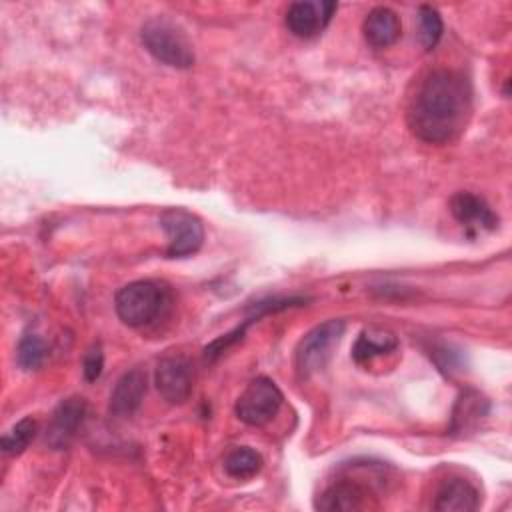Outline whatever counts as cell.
<instances>
[{
    "mask_svg": "<svg viewBox=\"0 0 512 512\" xmlns=\"http://www.w3.org/2000/svg\"><path fill=\"white\" fill-rule=\"evenodd\" d=\"M336 8H338L336 2H326V0L292 2L286 10L284 22L290 34H294L296 38L308 40L318 36L330 24Z\"/></svg>",
    "mask_w": 512,
    "mask_h": 512,
    "instance_id": "cell-7",
    "label": "cell"
},
{
    "mask_svg": "<svg viewBox=\"0 0 512 512\" xmlns=\"http://www.w3.org/2000/svg\"><path fill=\"white\" fill-rule=\"evenodd\" d=\"M146 394V372L140 368H132L124 372L118 382L112 388L110 394V414L118 418H128L132 416Z\"/></svg>",
    "mask_w": 512,
    "mask_h": 512,
    "instance_id": "cell-11",
    "label": "cell"
},
{
    "mask_svg": "<svg viewBox=\"0 0 512 512\" xmlns=\"http://www.w3.org/2000/svg\"><path fill=\"white\" fill-rule=\"evenodd\" d=\"M342 334H344V320L340 318H330L314 326L310 332H306L298 342L296 354H294L298 376L308 378L314 372L322 370L330 360L332 350L340 342Z\"/></svg>",
    "mask_w": 512,
    "mask_h": 512,
    "instance_id": "cell-4",
    "label": "cell"
},
{
    "mask_svg": "<svg viewBox=\"0 0 512 512\" xmlns=\"http://www.w3.org/2000/svg\"><path fill=\"white\" fill-rule=\"evenodd\" d=\"M144 48L162 64L186 70L194 64V50L188 38L168 20L152 18L140 28Z\"/></svg>",
    "mask_w": 512,
    "mask_h": 512,
    "instance_id": "cell-3",
    "label": "cell"
},
{
    "mask_svg": "<svg viewBox=\"0 0 512 512\" xmlns=\"http://www.w3.org/2000/svg\"><path fill=\"white\" fill-rule=\"evenodd\" d=\"M168 304V290L154 280H136L116 292L114 308L130 328L152 324Z\"/></svg>",
    "mask_w": 512,
    "mask_h": 512,
    "instance_id": "cell-2",
    "label": "cell"
},
{
    "mask_svg": "<svg viewBox=\"0 0 512 512\" xmlns=\"http://www.w3.org/2000/svg\"><path fill=\"white\" fill-rule=\"evenodd\" d=\"M362 32H364L366 42L372 48L380 50V48L392 46L400 38L402 24H400L398 14L392 8L376 6L366 14L364 24H362Z\"/></svg>",
    "mask_w": 512,
    "mask_h": 512,
    "instance_id": "cell-14",
    "label": "cell"
},
{
    "mask_svg": "<svg viewBox=\"0 0 512 512\" xmlns=\"http://www.w3.org/2000/svg\"><path fill=\"white\" fill-rule=\"evenodd\" d=\"M472 112L470 82L456 70L428 72L408 106V126L426 144H446L466 126Z\"/></svg>",
    "mask_w": 512,
    "mask_h": 512,
    "instance_id": "cell-1",
    "label": "cell"
},
{
    "mask_svg": "<svg viewBox=\"0 0 512 512\" xmlns=\"http://www.w3.org/2000/svg\"><path fill=\"white\" fill-rule=\"evenodd\" d=\"M480 506V494L476 486L460 476L446 478L434 496L432 508L438 512H472Z\"/></svg>",
    "mask_w": 512,
    "mask_h": 512,
    "instance_id": "cell-12",
    "label": "cell"
},
{
    "mask_svg": "<svg viewBox=\"0 0 512 512\" xmlns=\"http://www.w3.org/2000/svg\"><path fill=\"white\" fill-rule=\"evenodd\" d=\"M314 506L324 512H358L370 506L368 490L354 480H338L316 498Z\"/></svg>",
    "mask_w": 512,
    "mask_h": 512,
    "instance_id": "cell-10",
    "label": "cell"
},
{
    "mask_svg": "<svg viewBox=\"0 0 512 512\" xmlns=\"http://www.w3.org/2000/svg\"><path fill=\"white\" fill-rule=\"evenodd\" d=\"M158 224L168 236V258H186L200 250L204 242V226L196 214L184 208H168L160 214Z\"/></svg>",
    "mask_w": 512,
    "mask_h": 512,
    "instance_id": "cell-6",
    "label": "cell"
},
{
    "mask_svg": "<svg viewBox=\"0 0 512 512\" xmlns=\"http://www.w3.org/2000/svg\"><path fill=\"white\" fill-rule=\"evenodd\" d=\"M262 456L248 448V446H240V448H234L226 458H224V470L230 478H236V480H248L252 476H256L260 470H262Z\"/></svg>",
    "mask_w": 512,
    "mask_h": 512,
    "instance_id": "cell-16",
    "label": "cell"
},
{
    "mask_svg": "<svg viewBox=\"0 0 512 512\" xmlns=\"http://www.w3.org/2000/svg\"><path fill=\"white\" fill-rule=\"evenodd\" d=\"M282 400L284 396L276 382L266 376H258L238 396L234 412L248 426H264L278 414Z\"/></svg>",
    "mask_w": 512,
    "mask_h": 512,
    "instance_id": "cell-5",
    "label": "cell"
},
{
    "mask_svg": "<svg viewBox=\"0 0 512 512\" xmlns=\"http://www.w3.org/2000/svg\"><path fill=\"white\" fill-rule=\"evenodd\" d=\"M488 404L478 392H464L452 412V432H462L486 416Z\"/></svg>",
    "mask_w": 512,
    "mask_h": 512,
    "instance_id": "cell-17",
    "label": "cell"
},
{
    "mask_svg": "<svg viewBox=\"0 0 512 512\" xmlns=\"http://www.w3.org/2000/svg\"><path fill=\"white\" fill-rule=\"evenodd\" d=\"M418 24H420L418 32H420V44H422V48H424L426 52L434 50L436 44H438L440 38H442V30H444L442 18H440L438 10L432 8V6H426V4L420 6V10H418Z\"/></svg>",
    "mask_w": 512,
    "mask_h": 512,
    "instance_id": "cell-20",
    "label": "cell"
},
{
    "mask_svg": "<svg viewBox=\"0 0 512 512\" xmlns=\"http://www.w3.org/2000/svg\"><path fill=\"white\" fill-rule=\"evenodd\" d=\"M396 346H398V338L394 336V332L384 330V328H366L360 332V336L352 348V358L358 364H364L376 356L396 350Z\"/></svg>",
    "mask_w": 512,
    "mask_h": 512,
    "instance_id": "cell-15",
    "label": "cell"
},
{
    "mask_svg": "<svg viewBox=\"0 0 512 512\" xmlns=\"http://www.w3.org/2000/svg\"><path fill=\"white\" fill-rule=\"evenodd\" d=\"M38 432V422L32 416H26L22 420H18L2 438H0V446L6 454H22L28 444L34 440Z\"/></svg>",
    "mask_w": 512,
    "mask_h": 512,
    "instance_id": "cell-18",
    "label": "cell"
},
{
    "mask_svg": "<svg viewBox=\"0 0 512 512\" xmlns=\"http://www.w3.org/2000/svg\"><path fill=\"white\" fill-rule=\"evenodd\" d=\"M160 396L170 404H182L192 392V366L182 356L162 358L154 372Z\"/></svg>",
    "mask_w": 512,
    "mask_h": 512,
    "instance_id": "cell-8",
    "label": "cell"
},
{
    "mask_svg": "<svg viewBox=\"0 0 512 512\" xmlns=\"http://www.w3.org/2000/svg\"><path fill=\"white\" fill-rule=\"evenodd\" d=\"M450 212L452 216L462 224V226H478L484 230H496L498 228V216L490 208V204L474 194V192H456L450 202Z\"/></svg>",
    "mask_w": 512,
    "mask_h": 512,
    "instance_id": "cell-13",
    "label": "cell"
},
{
    "mask_svg": "<svg viewBox=\"0 0 512 512\" xmlns=\"http://www.w3.org/2000/svg\"><path fill=\"white\" fill-rule=\"evenodd\" d=\"M46 356V346L42 338L34 332H26L16 348V362L22 370H36L42 366Z\"/></svg>",
    "mask_w": 512,
    "mask_h": 512,
    "instance_id": "cell-19",
    "label": "cell"
},
{
    "mask_svg": "<svg viewBox=\"0 0 512 512\" xmlns=\"http://www.w3.org/2000/svg\"><path fill=\"white\" fill-rule=\"evenodd\" d=\"M86 416V402L84 398L72 396L62 400L50 418L48 430H46V444L54 450H64L74 440L78 428L82 426Z\"/></svg>",
    "mask_w": 512,
    "mask_h": 512,
    "instance_id": "cell-9",
    "label": "cell"
},
{
    "mask_svg": "<svg viewBox=\"0 0 512 512\" xmlns=\"http://www.w3.org/2000/svg\"><path fill=\"white\" fill-rule=\"evenodd\" d=\"M104 368V352L100 344H92L88 348V352L84 354V362H82V374L86 382H94L100 378Z\"/></svg>",
    "mask_w": 512,
    "mask_h": 512,
    "instance_id": "cell-21",
    "label": "cell"
}]
</instances>
